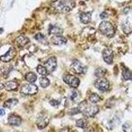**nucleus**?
Here are the masks:
<instances>
[{
  "label": "nucleus",
  "instance_id": "f257e3e1",
  "mask_svg": "<svg viewBox=\"0 0 132 132\" xmlns=\"http://www.w3.org/2000/svg\"><path fill=\"white\" fill-rule=\"evenodd\" d=\"M79 109L80 112L87 117H94L99 111L98 106L94 104H89L87 101H83L79 105Z\"/></svg>",
  "mask_w": 132,
  "mask_h": 132
},
{
  "label": "nucleus",
  "instance_id": "f03ea898",
  "mask_svg": "<svg viewBox=\"0 0 132 132\" xmlns=\"http://www.w3.org/2000/svg\"><path fill=\"white\" fill-rule=\"evenodd\" d=\"M75 5V2L72 0H56L52 3L54 9L61 13L69 12Z\"/></svg>",
  "mask_w": 132,
  "mask_h": 132
},
{
  "label": "nucleus",
  "instance_id": "7ed1b4c3",
  "mask_svg": "<svg viewBox=\"0 0 132 132\" xmlns=\"http://www.w3.org/2000/svg\"><path fill=\"white\" fill-rule=\"evenodd\" d=\"M99 30L102 35L109 38H112L115 35L114 26L108 21H102L99 25Z\"/></svg>",
  "mask_w": 132,
  "mask_h": 132
},
{
  "label": "nucleus",
  "instance_id": "20e7f679",
  "mask_svg": "<svg viewBox=\"0 0 132 132\" xmlns=\"http://www.w3.org/2000/svg\"><path fill=\"white\" fill-rule=\"evenodd\" d=\"M94 86L97 89L99 90L100 91L106 92L109 89L110 84L107 79L102 77V78H99L96 80Z\"/></svg>",
  "mask_w": 132,
  "mask_h": 132
},
{
  "label": "nucleus",
  "instance_id": "39448f33",
  "mask_svg": "<svg viewBox=\"0 0 132 132\" xmlns=\"http://www.w3.org/2000/svg\"><path fill=\"white\" fill-rule=\"evenodd\" d=\"M38 87L33 83H29L24 85L21 87V93L26 95H33L37 93Z\"/></svg>",
  "mask_w": 132,
  "mask_h": 132
},
{
  "label": "nucleus",
  "instance_id": "423d86ee",
  "mask_svg": "<svg viewBox=\"0 0 132 132\" xmlns=\"http://www.w3.org/2000/svg\"><path fill=\"white\" fill-rule=\"evenodd\" d=\"M71 70L77 74H83L87 71V67L78 60H75L71 63Z\"/></svg>",
  "mask_w": 132,
  "mask_h": 132
},
{
  "label": "nucleus",
  "instance_id": "0eeeda50",
  "mask_svg": "<svg viewBox=\"0 0 132 132\" xmlns=\"http://www.w3.org/2000/svg\"><path fill=\"white\" fill-rule=\"evenodd\" d=\"M63 81L73 88H77L80 83L79 79L77 77L71 75H67L64 76Z\"/></svg>",
  "mask_w": 132,
  "mask_h": 132
},
{
  "label": "nucleus",
  "instance_id": "6e6552de",
  "mask_svg": "<svg viewBox=\"0 0 132 132\" xmlns=\"http://www.w3.org/2000/svg\"><path fill=\"white\" fill-rule=\"evenodd\" d=\"M49 118L45 114H40L38 118H37V126L39 129H43V128H45L48 126V124L49 123Z\"/></svg>",
  "mask_w": 132,
  "mask_h": 132
},
{
  "label": "nucleus",
  "instance_id": "1a4fd4ad",
  "mask_svg": "<svg viewBox=\"0 0 132 132\" xmlns=\"http://www.w3.org/2000/svg\"><path fill=\"white\" fill-rule=\"evenodd\" d=\"M44 67L46 68L48 72H53L54 71L57 67V60L54 57L49 58L47 61L45 63Z\"/></svg>",
  "mask_w": 132,
  "mask_h": 132
},
{
  "label": "nucleus",
  "instance_id": "9d476101",
  "mask_svg": "<svg viewBox=\"0 0 132 132\" xmlns=\"http://www.w3.org/2000/svg\"><path fill=\"white\" fill-rule=\"evenodd\" d=\"M15 56H16V50H15L14 48H11L5 54L0 57V59L3 62H9L11 60H12Z\"/></svg>",
  "mask_w": 132,
  "mask_h": 132
},
{
  "label": "nucleus",
  "instance_id": "9b49d317",
  "mask_svg": "<svg viewBox=\"0 0 132 132\" xmlns=\"http://www.w3.org/2000/svg\"><path fill=\"white\" fill-rule=\"evenodd\" d=\"M102 57L106 63L108 64H111L113 62V57H114L113 51L110 49H105L102 52Z\"/></svg>",
  "mask_w": 132,
  "mask_h": 132
},
{
  "label": "nucleus",
  "instance_id": "f8f14e48",
  "mask_svg": "<svg viewBox=\"0 0 132 132\" xmlns=\"http://www.w3.org/2000/svg\"><path fill=\"white\" fill-rule=\"evenodd\" d=\"M22 122V120L20 116L15 114H11L8 118V123L11 126H19Z\"/></svg>",
  "mask_w": 132,
  "mask_h": 132
},
{
  "label": "nucleus",
  "instance_id": "ddd939ff",
  "mask_svg": "<svg viewBox=\"0 0 132 132\" xmlns=\"http://www.w3.org/2000/svg\"><path fill=\"white\" fill-rule=\"evenodd\" d=\"M48 33L50 35H53L54 36H59L63 33V29H61V28L56 24H50L49 26Z\"/></svg>",
  "mask_w": 132,
  "mask_h": 132
},
{
  "label": "nucleus",
  "instance_id": "4468645a",
  "mask_svg": "<svg viewBox=\"0 0 132 132\" xmlns=\"http://www.w3.org/2000/svg\"><path fill=\"white\" fill-rule=\"evenodd\" d=\"M52 42L53 44H54L57 46H61L64 45L67 42V40L65 37H62L61 35L59 36H54L52 38Z\"/></svg>",
  "mask_w": 132,
  "mask_h": 132
},
{
  "label": "nucleus",
  "instance_id": "2eb2a0df",
  "mask_svg": "<svg viewBox=\"0 0 132 132\" xmlns=\"http://www.w3.org/2000/svg\"><path fill=\"white\" fill-rule=\"evenodd\" d=\"M91 13L90 12H84L80 15V20L83 24H88L91 21Z\"/></svg>",
  "mask_w": 132,
  "mask_h": 132
},
{
  "label": "nucleus",
  "instance_id": "dca6fc26",
  "mask_svg": "<svg viewBox=\"0 0 132 132\" xmlns=\"http://www.w3.org/2000/svg\"><path fill=\"white\" fill-rule=\"evenodd\" d=\"M18 86L19 84L15 81H8L4 84V88L9 91L17 89Z\"/></svg>",
  "mask_w": 132,
  "mask_h": 132
},
{
  "label": "nucleus",
  "instance_id": "f3484780",
  "mask_svg": "<svg viewBox=\"0 0 132 132\" xmlns=\"http://www.w3.org/2000/svg\"><path fill=\"white\" fill-rule=\"evenodd\" d=\"M29 42V39L28 38H26V37H22V36L18 37L17 39V44H18L19 46L20 47L24 46L25 45L27 44Z\"/></svg>",
  "mask_w": 132,
  "mask_h": 132
},
{
  "label": "nucleus",
  "instance_id": "a211bd4d",
  "mask_svg": "<svg viewBox=\"0 0 132 132\" xmlns=\"http://www.w3.org/2000/svg\"><path fill=\"white\" fill-rule=\"evenodd\" d=\"M35 38L38 42L41 43V44H42L44 45L48 44V41L47 38H46V37H45L44 35H43L42 34H41V33H38V34L36 35Z\"/></svg>",
  "mask_w": 132,
  "mask_h": 132
},
{
  "label": "nucleus",
  "instance_id": "6ab92c4d",
  "mask_svg": "<svg viewBox=\"0 0 132 132\" xmlns=\"http://www.w3.org/2000/svg\"><path fill=\"white\" fill-rule=\"evenodd\" d=\"M25 79H26V81H28L30 83H33L34 82L37 81V77L35 73L29 72V73H26V75H25Z\"/></svg>",
  "mask_w": 132,
  "mask_h": 132
},
{
  "label": "nucleus",
  "instance_id": "aec40b11",
  "mask_svg": "<svg viewBox=\"0 0 132 132\" xmlns=\"http://www.w3.org/2000/svg\"><path fill=\"white\" fill-rule=\"evenodd\" d=\"M18 103V100L15 98H11L5 102L4 107L7 108H11Z\"/></svg>",
  "mask_w": 132,
  "mask_h": 132
},
{
  "label": "nucleus",
  "instance_id": "412c9836",
  "mask_svg": "<svg viewBox=\"0 0 132 132\" xmlns=\"http://www.w3.org/2000/svg\"><path fill=\"white\" fill-rule=\"evenodd\" d=\"M122 76L125 80H131L132 79V71L128 68L124 67L122 71Z\"/></svg>",
  "mask_w": 132,
  "mask_h": 132
},
{
  "label": "nucleus",
  "instance_id": "4be33fe9",
  "mask_svg": "<svg viewBox=\"0 0 132 132\" xmlns=\"http://www.w3.org/2000/svg\"><path fill=\"white\" fill-rule=\"evenodd\" d=\"M89 101L93 104H96L100 100V96L96 93H93L89 96Z\"/></svg>",
  "mask_w": 132,
  "mask_h": 132
},
{
  "label": "nucleus",
  "instance_id": "5701e85b",
  "mask_svg": "<svg viewBox=\"0 0 132 132\" xmlns=\"http://www.w3.org/2000/svg\"><path fill=\"white\" fill-rule=\"evenodd\" d=\"M50 80L48 79H47L46 77H42L40 79V84L42 87L43 88H46L50 85Z\"/></svg>",
  "mask_w": 132,
  "mask_h": 132
},
{
  "label": "nucleus",
  "instance_id": "b1692460",
  "mask_svg": "<svg viewBox=\"0 0 132 132\" xmlns=\"http://www.w3.org/2000/svg\"><path fill=\"white\" fill-rule=\"evenodd\" d=\"M76 126L79 128H83V129H85V128L87 127V122L86 121V120L85 119H79L76 121Z\"/></svg>",
  "mask_w": 132,
  "mask_h": 132
},
{
  "label": "nucleus",
  "instance_id": "393cba45",
  "mask_svg": "<svg viewBox=\"0 0 132 132\" xmlns=\"http://www.w3.org/2000/svg\"><path fill=\"white\" fill-rule=\"evenodd\" d=\"M106 69H104V68H101V67H99L98 69H96L95 73H94V75H95L96 77H97L98 78H102L104 76L106 73Z\"/></svg>",
  "mask_w": 132,
  "mask_h": 132
},
{
  "label": "nucleus",
  "instance_id": "a878e982",
  "mask_svg": "<svg viewBox=\"0 0 132 132\" xmlns=\"http://www.w3.org/2000/svg\"><path fill=\"white\" fill-rule=\"evenodd\" d=\"M37 71L39 74L43 75V76H45L48 74V71H47L46 68L44 67V66H42V65H39L38 67H37Z\"/></svg>",
  "mask_w": 132,
  "mask_h": 132
},
{
  "label": "nucleus",
  "instance_id": "bb28decb",
  "mask_svg": "<svg viewBox=\"0 0 132 132\" xmlns=\"http://www.w3.org/2000/svg\"><path fill=\"white\" fill-rule=\"evenodd\" d=\"M78 97H79V92L77 91H75V90L72 91L71 94H70V99L73 101H75L79 98Z\"/></svg>",
  "mask_w": 132,
  "mask_h": 132
},
{
  "label": "nucleus",
  "instance_id": "cd10ccee",
  "mask_svg": "<svg viewBox=\"0 0 132 132\" xmlns=\"http://www.w3.org/2000/svg\"><path fill=\"white\" fill-rule=\"evenodd\" d=\"M50 103L52 106L54 107H57L59 105V102L58 101H57L56 100H52L50 102Z\"/></svg>",
  "mask_w": 132,
  "mask_h": 132
},
{
  "label": "nucleus",
  "instance_id": "c85d7f7f",
  "mask_svg": "<svg viewBox=\"0 0 132 132\" xmlns=\"http://www.w3.org/2000/svg\"><path fill=\"white\" fill-rule=\"evenodd\" d=\"M100 18H101L102 19H105L108 18V14L107 13L103 12L100 15Z\"/></svg>",
  "mask_w": 132,
  "mask_h": 132
},
{
  "label": "nucleus",
  "instance_id": "c756f323",
  "mask_svg": "<svg viewBox=\"0 0 132 132\" xmlns=\"http://www.w3.org/2000/svg\"><path fill=\"white\" fill-rule=\"evenodd\" d=\"M79 112H80L79 108H73L71 111V114H77L78 113H79Z\"/></svg>",
  "mask_w": 132,
  "mask_h": 132
},
{
  "label": "nucleus",
  "instance_id": "7c9ffc66",
  "mask_svg": "<svg viewBox=\"0 0 132 132\" xmlns=\"http://www.w3.org/2000/svg\"><path fill=\"white\" fill-rule=\"evenodd\" d=\"M5 114V110L2 108H0V117H1V116H4Z\"/></svg>",
  "mask_w": 132,
  "mask_h": 132
},
{
  "label": "nucleus",
  "instance_id": "2f4dec72",
  "mask_svg": "<svg viewBox=\"0 0 132 132\" xmlns=\"http://www.w3.org/2000/svg\"><path fill=\"white\" fill-rule=\"evenodd\" d=\"M61 132H69V131L67 130V128H64V129L61 130Z\"/></svg>",
  "mask_w": 132,
  "mask_h": 132
},
{
  "label": "nucleus",
  "instance_id": "473e14b6",
  "mask_svg": "<svg viewBox=\"0 0 132 132\" xmlns=\"http://www.w3.org/2000/svg\"></svg>",
  "mask_w": 132,
  "mask_h": 132
}]
</instances>
